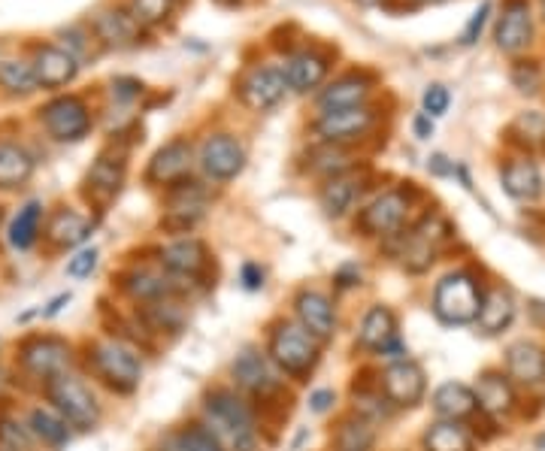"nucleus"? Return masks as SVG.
Masks as SVG:
<instances>
[{
	"label": "nucleus",
	"mask_w": 545,
	"mask_h": 451,
	"mask_svg": "<svg viewBox=\"0 0 545 451\" xmlns=\"http://www.w3.org/2000/svg\"><path fill=\"white\" fill-rule=\"evenodd\" d=\"M209 191L200 182H179L170 188L167 194V209L161 224L170 234H188L203 221V215L209 212Z\"/></svg>",
	"instance_id": "6e6552de"
},
{
	"label": "nucleus",
	"mask_w": 545,
	"mask_h": 451,
	"mask_svg": "<svg viewBox=\"0 0 545 451\" xmlns=\"http://www.w3.org/2000/svg\"><path fill=\"white\" fill-rule=\"evenodd\" d=\"M327 70H331V64H327L324 55L312 52V49H303V52H294L282 73H285V82L294 94H309L315 88H321V82L327 79Z\"/></svg>",
	"instance_id": "b1692460"
},
{
	"label": "nucleus",
	"mask_w": 545,
	"mask_h": 451,
	"mask_svg": "<svg viewBox=\"0 0 545 451\" xmlns=\"http://www.w3.org/2000/svg\"><path fill=\"white\" fill-rule=\"evenodd\" d=\"M512 82L521 94H536L539 85H542V70L536 61H518L512 67Z\"/></svg>",
	"instance_id": "de8ad7c7"
},
{
	"label": "nucleus",
	"mask_w": 545,
	"mask_h": 451,
	"mask_svg": "<svg viewBox=\"0 0 545 451\" xmlns=\"http://www.w3.org/2000/svg\"><path fill=\"white\" fill-rule=\"evenodd\" d=\"M94 34L103 46H134L140 37V25L131 13L122 10H103L94 16Z\"/></svg>",
	"instance_id": "7c9ffc66"
},
{
	"label": "nucleus",
	"mask_w": 545,
	"mask_h": 451,
	"mask_svg": "<svg viewBox=\"0 0 545 451\" xmlns=\"http://www.w3.org/2000/svg\"><path fill=\"white\" fill-rule=\"evenodd\" d=\"M19 361L25 367V373H31L34 379L52 382L58 376L67 373L70 367V346L58 336H34L19 349Z\"/></svg>",
	"instance_id": "f8f14e48"
},
{
	"label": "nucleus",
	"mask_w": 545,
	"mask_h": 451,
	"mask_svg": "<svg viewBox=\"0 0 545 451\" xmlns=\"http://www.w3.org/2000/svg\"><path fill=\"white\" fill-rule=\"evenodd\" d=\"M270 361L291 379H306L318 367V340L297 321H279L270 330V346H267Z\"/></svg>",
	"instance_id": "7ed1b4c3"
},
{
	"label": "nucleus",
	"mask_w": 545,
	"mask_h": 451,
	"mask_svg": "<svg viewBox=\"0 0 545 451\" xmlns=\"http://www.w3.org/2000/svg\"><path fill=\"white\" fill-rule=\"evenodd\" d=\"M500 179H503V188L509 197L515 200H524V203H533L542 197V173L539 167L530 161V158H509L500 170Z\"/></svg>",
	"instance_id": "bb28decb"
},
{
	"label": "nucleus",
	"mask_w": 545,
	"mask_h": 451,
	"mask_svg": "<svg viewBox=\"0 0 545 451\" xmlns=\"http://www.w3.org/2000/svg\"><path fill=\"white\" fill-rule=\"evenodd\" d=\"M88 364L94 367V373L119 394H131L140 388V379H143V361L140 355L122 343V340H103V343H94L88 349Z\"/></svg>",
	"instance_id": "20e7f679"
},
{
	"label": "nucleus",
	"mask_w": 545,
	"mask_h": 451,
	"mask_svg": "<svg viewBox=\"0 0 545 451\" xmlns=\"http://www.w3.org/2000/svg\"><path fill=\"white\" fill-rule=\"evenodd\" d=\"M509 134H512L515 143L524 146V149L545 146V116H539V112H521V116L512 122Z\"/></svg>",
	"instance_id": "37998d69"
},
{
	"label": "nucleus",
	"mask_w": 545,
	"mask_h": 451,
	"mask_svg": "<svg viewBox=\"0 0 545 451\" xmlns=\"http://www.w3.org/2000/svg\"><path fill=\"white\" fill-rule=\"evenodd\" d=\"M64 303H70V294H61V297H55V300H52V303H49V309H43V315H46V318H52V315H58V312H61V306H64Z\"/></svg>",
	"instance_id": "bf43d9fd"
},
{
	"label": "nucleus",
	"mask_w": 545,
	"mask_h": 451,
	"mask_svg": "<svg viewBox=\"0 0 545 451\" xmlns=\"http://www.w3.org/2000/svg\"><path fill=\"white\" fill-rule=\"evenodd\" d=\"M231 376H234V382L246 391V394H252V397H273L276 391H279V376H276V370H273V361H267L261 352H255V349H243L240 355H237V361L231 364Z\"/></svg>",
	"instance_id": "dca6fc26"
},
{
	"label": "nucleus",
	"mask_w": 545,
	"mask_h": 451,
	"mask_svg": "<svg viewBox=\"0 0 545 451\" xmlns=\"http://www.w3.org/2000/svg\"><path fill=\"white\" fill-rule=\"evenodd\" d=\"M191 282L182 276H173L170 270L155 273V270H134L122 279V288L140 300V303H155V300H167V297H179Z\"/></svg>",
	"instance_id": "aec40b11"
},
{
	"label": "nucleus",
	"mask_w": 545,
	"mask_h": 451,
	"mask_svg": "<svg viewBox=\"0 0 545 451\" xmlns=\"http://www.w3.org/2000/svg\"><path fill=\"white\" fill-rule=\"evenodd\" d=\"M482 300H485V291L470 270H455L443 276L433 288V312L449 327L476 324Z\"/></svg>",
	"instance_id": "f03ea898"
},
{
	"label": "nucleus",
	"mask_w": 545,
	"mask_h": 451,
	"mask_svg": "<svg viewBox=\"0 0 545 451\" xmlns=\"http://www.w3.org/2000/svg\"><path fill=\"white\" fill-rule=\"evenodd\" d=\"M31 433L46 442L49 448H61L70 442V424L58 415V412H49V409H34L31 412Z\"/></svg>",
	"instance_id": "a19ab883"
},
{
	"label": "nucleus",
	"mask_w": 545,
	"mask_h": 451,
	"mask_svg": "<svg viewBox=\"0 0 545 451\" xmlns=\"http://www.w3.org/2000/svg\"><path fill=\"white\" fill-rule=\"evenodd\" d=\"M243 282H246V288H261L264 285V270L258 267V264H246L243 267Z\"/></svg>",
	"instance_id": "6e6d98bb"
},
{
	"label": "nucleus",
	"mask_w": 545,
	"mask_h": 451,
	"mask_svg": "<svg viewBox=\"0 0 545 451\" xmlns=\"http://www.w3.org/2000/svg\"><path fill=\"white\" fill-rule=\"evenodd\" d=\"M427 170H430V173H436V176H452V173H455L458 167H455V164H449V161H446L443 155H436V158H430Z\"/></svg>",
	"instance_id": "13d9d810"
},
{
	"label": "nucleus",
	"mask_w": 545,
	"mask_h": 451,
	"mask_svg": "<svg viewBox=\"0 0 545 451\" xmlns=\"http://www.w3.org/2000/svg\"><path fill=\"white\" fill-rule=\"evenodd\" d=\"M0 88H4L10 97H28L31 91H37V73L31 61H4L0 64Z\"/></svg>",
	"instance_id": "ea45409f"
},
{
	"label": "nucleus",
	"mask_w": 545,
	"mask_h": 451,
	"mask_svg": "<svg viewBox=\"0 0 545 451\" xmlns=\"http://www.w3.org/2000/svg\"><path fill=\"white\" fill-rule=\"evenodd\" d=\"M46 397L55 406V412L73 430H91L100 421V403H97V397L91 394V388L82 379H76L70 373L46 382Z\"/></svg>",
	"instance_id": "39448f33"
},
{
	"label": "nucleus",
	"mask_w": 545,
	"mask_h": 451,
	"mask_svg": "<svg viewBox=\"0 0 545 451\" xmlns=\"http://www.w3.org/2000/svg\"><path fill=\"white\" fill-rule=\"evenodd\" d=\"M176 0H131V16L140 28H155L170 19Z\"/></svg>",
	"instance_id": "c03bdc74"
},
{
	"label": "nucleus",
	"mask_w": 545,
	"mask_h": 451,
	"mask_svg": "<svg viewBox=\"0 0 545 451\" xmlns=\"http://www.w3.org/2000/svg\"><path fill=\"white\" fill-rule=\"evenodd\" d=\"M61 37H64L67 52H70L76 61H85L88 55H94V43H100V40H97V34H94V28L88 31V28H82V25L64 28V31H61ZM100 46H103V43H100Z\"/></svg>",
	"instance_id": "49530a36"
},
{
	"label": "nucleus",
	"mask_w": 545,
	"mask_h": 451,
	"mask_svg": "<svg viewBox=\"0 0 545 451\" xmlns=\"http://www.w3.org/2000/svg\"><path fill=\"white\" fill-rule=\"evenodd\" d=\"M409 209H412V191L409 188H388L361 209L355 228L364 237H394L406 224Z\"/></svg>",
	"instance_id": "423d86ee"
},
{
	"label": "nucleus",
	"mask_w": 545,
	"mask_h": 451,
	"mask_svg": "<svg viewBox=\"0 0 545 451\" xmlns=\"http://www.w3.org/2000/svg\"><path fill=\"white\" fill-rule=\"evenodd\" d=\"M394 237H400V249H397L400 264L409 273H424L436 261V252H440L443 240L449 237V224L440 215H424L412 231L394 234Z\"/></svg>",
	"instance_id": "0eeeda50"
},
{
	"label": "nucleus",
	"mask_w": 545,
	"mask_h": 451,
	"mask_svg": "<svg viewBox=\"0 0 545 451\" xmlns=\"http://www.w3.org/2000/svg\"><path fill=\"white\" fill-rule=\"evenodd\" d=\"M46 237L58 249H73L88 237V218L73 209H58L46 228Z\"/></svg>",
	"instance_id": "72a5a7b5"
},
{
	"label": "nucleus",
	"mask_w": 545,
	"mask_h": 451,
	"mask_svg": "<svg viewBox=\"0 0 545 451\" xmlns=\"http://www.w3.org/2000/svg\"><path fill=\"white\" fill-rule=\"evenodd\" d=\"M373 125H376V112L364 103V106H352V109L324 112V116H318V122L312 125V131H315L318 143L343 146V143L361 140Z\"/></svg>",
	"instance_id": "9b49d317"
},
{
	"label": "nucleus",
	"mask_w": 545,
	"mask_h": 451,
	"mask_svg": "<svg viewBox=\"0 0 545 451\" xmlns=\"http://www.w3.org/2000/svg\"><path fill=\"white\" fill-rule=\"evenodd\" d=\"M4 385H7V373L0 370V391H4Z\"/></svg>",
	"instance_id": "e2e57ef3"
},
{
	"label": "nucleus",
	"mask_w": 545,
	"mask_h": 451,
	"mask_svg": "<svg viewBox=\"0 0 545 451\" xmlns=\"http://www.w3.org/2000/svg\"><path fill=\"white\" fill-rule=\"evenodd\" d=\"M488 16H491V4L485 0V4L470 16V22H467V28H464V34H461V46H473L479 37H482V28H485V22H488Z\"/></svg>",
	"instance_id": "603ef678"
},
{
	"label": "nucleus",
	"mask_w": 545,
	"mask_h": 451,
	"mask_svg": "<svg viewBox=\"0 0 545 451\" xmlns=\"http://www.w3.org/2000/svg\"><path fill=\"white\" fill-rule=\"evenodd\" d=\"M170 451H228L206 424H185L170 436Z\"/></svg>",
	"instance_id": "79ce46f5"
},
{
	"label": "nucleus",
	"mask_w": 545,
	"mask_h": 451,
	"mask_svg": "<svg viewBox=\"0 0 545 451\" xmlns=\"http://www.w3.org/2000/svg\"><path fill=\"white\" fill-rule=\"evenodd\" d=\"M361 7H379V4H385V0H358Z\"/></svg>",
	"instance_id": "052dcab7"
},
{
	"label": "nucleus",
	"mask_w": 545,
	"mask_h": 451,
	"mask_svg": "<svg viewBox=\"0 0 545 451\" xmlns=\"http://www.w3.org/2000/svg\"><path fill=\"white\" fill-rule=\"evenodd\" d=\"M536 448H539V451H545V433H542V436L536 439Z\"/></svg>",
	"instance_id": "680f3d73"
},
{
	"label": "nucleus",
	"mask_w": 545,
	"mask_h": 451,
	"mask_svg": "<svg viewBox=\"0 0 545 451\" xmlns=\"http://www.w3.org/2000/svg\"><path fill=\"white\" fill-rule=\"evenodd\" d=\"M309 170L324 176V179H334L340 173H349L355 170L352 158L346 155L343 146H331V143H318L312 152H309Z\"/></svg>",
	"instance_id": "58836bf2"
},
{
	"label": "nucleus",
	"mask_w": 545,
	"mask_h": 451,
	"mask_svg": "<svg viewBox=\"0 0 545 451\" xmlns=\"http://www.w3.org/2000/svg\"><path fill=\"white\" fill-rule=\"evenodd\" d=\"M122 182H125V161H122V158H106V155H100V158L94 161V167L88 170L85 194H88L97 206H106L113 197H119Z\"/></svg>",
	"instance_id": "a878e982"
},
{
	"label": "nucleus",
	"mask_w": 545,
	"mask_h": 451,
	"mask_svg": "<svg viewBox=\"0 0 545 451\" xmlns=\"http://www.w3.org/2000/svg\"><path fill=\"white\" fill-rule=\"evenodd\" d=\"M40 122H43V128H46V134L52 140L76 143V140H82L91 131V112H88V106L79 97L64 94V97L49 100L40 109Z\"/></svg>",
	"instance_id": "1a4fd4ad"
},
{
	"label": "nucleus",
	"mask_w": 545,
	"mask_h": 451,
	"mask_svg": "<svg viewBox=\"0 0 545 451\" xmlns=\"http://www.w3.org/2000/svg\"><path fill=\"white\" fill-rule=\"evenodd\" d=\"M288 82H285V73L279 67H267V64H258L252 67L240 82H237V94L240 100L255 109V112H267V109H276L285 94H288Z\"/></svg>",
	"instance_id": "ddd939ff"
},
{
	"label": "nucleus",
	"mask_w": 545,
	"mask_h": 451,
	"mask_svg": "<svg viewBox=\"0 0 545 451\" xmlns=\"http://www.w3.org/2000/svg\"><path fill=\"white\" fill-rule=\"evenodd\" d=\"M542 16H545V0H542Z\"/></svg>",
	"instance_id": "0e129e2a"
},
{
	"label": "nucleus",
	"mask_w": 545,
	"mask_h": 451,
	"mask_svg": "<svg viewBox=\"0 0 545 451\" xmlns=\"http://www.w3.org/2000/svg\"><path fill=\"white\" fill-rule=\"evenodd\" d=\"M476 400H479V409L488 412V415H509L515 409V388H512V379L497 373V370H488L479 376V385H476Z\"/></svg>",
	"instance_id": "c756f323"
},
{
	"label": "nucleus",
	"mask_w": 545,
	"mask_h": 451,
	"mask_svg": "<svg viewBox=\"0 0 545 451\" xmlns=\"http://www.w3.org/2000/svg\"><path fill=\"white\" fill-rule=\"evenodd\" d=\"M294 312H297V321L315 336L318 343H327L334 340L337 333V312H334V303L327 294L321 291H312V288H303L294 300Z\"/></svg>",
	"instance_id": "f3484780"
},
{
	"label": "nucleus",
	"mask_w": 545,
	"mask_h": 451,
	"mask_svg": "<svg viewBox=\"0 0 545 451\" xmlns=\"http://www.w3.org/2000/svg\"><path fill=\"white\" fill-rule=\"evenodd\" d=\"M515 321V297L506 291V288H491L485 291V300H482V309H479V330L485 336H497L503 333L509 324Z\"/></svg>",
	"instance_id": "2f4dec72"
},
{
	"label": "nucleus",
	"mask_w": 545,
	"mask_h": 451,
	"mask_svg": "<svg viewBox=\"0 0 545 451\" xmlns=\"http://www.w3.org/2000/svg\"><path fill=\"white\" fill-rule=\"evenodd\" d=\"M424 451H473V433L461 421H436L424 433Z\"/></svg>",
	"instance_id": "f704fd0d"
},
{
	"label": "nucleus",
	"mask_w": 545,
	"mask_h": 451,
	"mask_svg": "<svg viewBox=\"0 0 545 451\" xmlns=\"http://www.w3.org/2000/svg\"><path fill=\"white\" fill-rule=\"evenodd\" d=\"M109 85H113V97L122 100V103H134L143 94V82L134 79V76H116Z\"/></svg>",
	"instance_id": "864d4df0"
},
{
	"label": "nucleus",
	"mask_w": 545,
	"mask_h": 451,
	"mask_svg": "<svg viewBox=\"0 0 545 451\" xmlns=\"http://www.w3.org/2000/svg\"><path fill=\"white\" fill-rule=\"evenodd\" d=\"M40 221H43V203L28 200L10 224V246L19 252L31 249L40 237Z\"/></svg>",
	"instance_id": "e433bc0d"
},
{
	"label": "nucleus",
	"mask_w": 545,
	"mask_h": 451,
	"mask_svg": "<svg viewBox=\"0 0 545 451\" xmlns=\"http://www.w3.org/2000/svg\"><path fill=\"white\" fill-rule=\"evenodd\" d=\"M494 37H497V49L506 55H518L533 43V16H530L527 0H506Z\"/></svg>",
	"instance_id": "a211bd4d"
},
{
	"label": "nucleus",
	"mask_w": 545,
	"mask_h": 451,
	"mask_svg": "<svg viewBox=\"0 0 545 451\" xmlns=\"http://www.w3.org/2000/svg\"><path fill=\"white\" fill-rule=\"evenodd\" d=\"M421 103H424V112H427L430 119H440V116H446V109H449V103H452V94H449L446 85L433 82V85H427Z\"/></svg>",
	"instance_id": "8fccbe9b"
},
{
	"label": "nucleus",
	"mask_w": 545,
	"mask_h": 451,
	"mask_svg": "<svg viewBox=\"0 0 545 451\" xmlns=\"http://www.w3.org/2000/svg\"><path fill=\"white\" fill-rule=\"evenodd\" d=\"M506 376L515 382V385H539L545 379V349L536 346V343H512L506 349Z\"/></svg>",
	"instance_id": "393cba45"
},
{
	"label": "nucleus",
	"mask_w": 545,
	"mask_h": 451,
	"mask_svg": "<svg viewBox=\"0 0 545 451\" xmlns=\"http://www.w3.org/2000/svg\"><path fill=\"white\" fill-rule=\"evenodd\" d=\"M203 412H206V427L215 433V439L222 442L228 451H255L258 448L255 412L231 388L209 391Z\"/></svg>",
	"instance_id": "f257e3e1"
},
{
	"label": "nucleus",
	"mask_w": 545,
	"mask_h": 451,
	"mask_svg": "<svg viewBox=\"0 0 545 451\" xmlns=\"http://www.w3.org/2000/svg\"><path fill=\"white\" fill-rule=\"evenodd\" d=\"M337 451H370L376 445V430L373 421L361 418V415H349L340 421L337 436H334Z\"/></svg>",
	"instance_id": "4c0bfd02"
},
{
	"label": "nucleus",
	"mask_w": 545,
	"mask_h": 451,
	"mask_svg": "<svg viewBox=\"0 0 545 451\" xmlns=\"http://www.w3.org/2000/svg\"><path fill=\"white\" fill-rule=\"evenodd\" d=\"M34 176V158L19 143L0 140V188H22Z\"/></svg>",
	"instance_id": "473e14b6"
},
{
	"label": "nucleus",
	"mask_w": 545,
	"mask_h": 451,
	"mask_svg": "<svg viewBox=\"0 0 545 451\" xmlns=\"http://www.w3.org/2000/svg\"><path fill=\"white\" fill-rule=\"evenodd\" d=\"M94 267H97V249H82V252H76V255L67 261V276L85 279V276L94 273Z\"/></svg>",
	"instance_id": "3c124183"
},
{
	"label": "nucleus",
	"mask_w": 545,
	"mask_h": 451,
	"mask_svg": "<svg viewBox=\"0 0 545 451\" xmlns=\"http://www.w3.org/2000/svg\"><path fill=\"white\" fill-rule=\"evenodd\" d=\"M424 370L415 361H394L385 367L382 379H379V391L385 394V400L397 409H412L421 403L424 397Z\"/></svg>",
	"instance_id": "4468645a"
},
{
	"label": "nucleus",
	"mask_w": 545,
	"mask_h": 451,
	"mask_svg": "<svg viewBox=\"0 0 545 451\" xmlns=\"http://www.w3.org/2000/svg\"><path fill=\"white\" fill-rule=\"evenodd\" d=\"M191 167H194V149L185 137H176L152 155L149 170H146V182L173 188V185L188 179Z\"/></svg>",
	"instance_id": "2eb2a0df"
},
{
	"label": "nucleus",
	"mask_w": 545,
	"mask_h": 451,
	"mask_svg": "<svg viewBox=\"0 0 545 451\" xmlns=\"http://www.w3.org/2000/svg\"><path fill=\"white\" fill-rule=\"evenodd\" d=\"M397 318L388 306H373L364 321H361V330H358V346L364 352H385L394 340H397Z\"/></svg>",
	"instance_id": "cd10ccee"
},
{
	"label": "nucleus",
	"mask_w": 545,
	"mask_h": 451,
	"mask_svg": "<svg viewBox=\"0 0 545 451\" xmlns=\"http://www.w3.org/2000/svg\"><path fill=\"white\" fill-rule=\"evenodd\" d=\"M415 137L418 140H430V134H433V119L427 116V112H421V116H415Z\"/></svg>",
	"instance_id": "4d7b16f0"
},
{
	"label": "nucleus",
	"mask_w": 545,
	"mask_h": 451,
	"mask_svg": "<svg viewBox=\"0 0 545 451\" xmlns=\"http://www.w3.org/2000/svg\"><path fill=\"white\" fill-rule=\"evenodd\" d=\"M364 182H367V179L358 176L355 170L340 173V176H334V179H324V185H321V191H318V203H321L324 215H327V218H343V215H349L352 206H355V200H358L361 191H364Z\"/></svg>",
	"instance_id": "5701e85b"
},
{
	"label": "nucleus",
	"mask_w": 545,
	"mask_h": 451,
	"mask_svg": "<svg viewBox=\"0 0 545 451\" xmlns=\"http://www.w3.org/2000/svg\"><path fill=\"white\" fill-rule=\"evenodd\" d=\"M0 451H34L31 427H22L13 418H0Z\"/></svg>",
	"instance_id": "a18cd8bd"
},
{
	"label": "nucleus",
	"mask_w": 545,
	"mask_h": 451,
	"mask_svg": "<svg viewBox=\"0 0 545 451\" xmlns=\"http://www.w3.org/2000/svg\"><path fill=\"white\" fill-rule=\"evenodd\" d=\"M140 318H143V324H146L152 333H179L182 324H185V309L179 306L176 297H167V300L143 303Z\"/></svg>",
	"instance_id": "c9c22d12"
},
{
	"label": "nucleus",
	"mask_w": 545,
	"mask_h": 451,
	"mask_svg": "<svg viewBox=\"0 0 545 451\" xmlns=\"http://www.w3.org/2000/svg\"><path fill=\"white\" fill-rule=\"evenodd\" d=\"M158 261H161V267L170 270L173 276H182V279L191 282V279H197V276L206 270L209 252H206V246H203L197 237H182V240L167 243V246L161 249Z\"/></svg>",
	"instance_id": "4be33fe9"
},
{
	"label": "nucleus",
	"mask_w": 545,
	"mask_h": 451,
	"mask_svg": "<svg viewBox=\"0 0 545 451\" xmlns=\"http://www.w3.org/2000/svg\"><path fill=\"white\" fill-rule=\"evenodd\" d=\"M388 400H385V394L379 391V394H364V391H355V415H361V418H367V421H373V418H388Z\"/></svg>",
	"instance_id": "09e8293b"
},
{
	"label": "nucleus",
	"mask_w": 545,
	"mask_h": 451,
	"mask_svg": "<svg viewBox=\"0 0 545 451\" xmlns=\"http://www.w3.org/2000/svg\"><path fill=\"white\" fill-rule=\"evenodd\" d=\"M373 82L361 73H346L340 79H334L327 88H321V94L315 97L318 116L324 112H337V109H352V106H364L370 97Z\"/></svg>",
	"instance_id": "412c9836"
},
{
	"label": "nucleus",
	"mask_w": 545,
	"mask_h": 451,
	"mask_svg": "<svg viewBox=\"0 0 545 451\" xmlns=\"http://www.w3.org/2000/svg\"><path fill=\"white\" fill-rule=\"evenodd\" d=\"M334 400H337L334 391H315V394L309 397V406H312V412H327Z\"/></svg>",
	"instance_id": "5fc2aeb1"
},
{
	"label": "nucleus",
	"mask_w": 545,
	"mask_h": 451,
	"mask_svg": "<svg viewBox=\"0 0 545 451\" xmlns=\"http://www.w3.org/2000/svg\"><path fill=\"white\" fill-rule=\"evenodd\" d=\"M31 64H34V73H37V85L46 88V91L70 85L76 79V73H79V61L67 49L52 46V43L37 46Z\"/></svg>",
	"instance_id": "6ab92c4d"
},
{
	"label": "nucleus",
	"mask_w": 545,
	"mask_h": 451,
	"mask_svg": "<svg viewBox=\"0 0 545 451\" xmlns=\"http://www.w3.org/2000/svg\"><path fill=\"white\" fill-rule=\"evenodd\" d=\"M433 412L443 421H467L479 412L476 391L461 382H446L433 394Z\"/></svg>",
	"instance_id": "c85d7f7f"
},
{
	"label": "nucleus",
	"mask_w": 545,
	"mask_h": 451,
	"mask_svg": "<svg viewBox=\"0 0 545 451\" xmlns=\"http://www.w3.org/2000/svg\"><path fill=\"white\" fill-rule=\"evenodd\" d=\"M197 161H200V170L209 179H215V182H231L246 167V149L231 134H212V137L203 140Z\"/></svg>",
	"instance_id": "9d476101"
}]
</instances>
